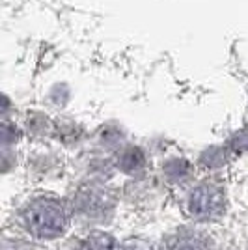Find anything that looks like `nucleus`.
Instances as JSON below:
<instances>
[{
	"label": "nucleus",
	"mask_w": 248,
	"mask_h": 250,
	"mask_svg": "<svg viewBox=\"0 0 248 250\" xmlns=\"http://www.w3.org/2000/svg\"><path fill=\"white\" fill-rule=\"evenodd\" d=\"M26 226L38 237L52 239L65 231L67 215L65 209L54 200H38L26 209Z\"/></svg>",
	"instance_id": "1"
},
{
	"label": "nucleus",
	"mask_w": 248,
	"mask_h": 250,
	"mask_svg": "<svg viewBox=\"0 0 248 250\" xmlns=\"http://www.w3.org/2000/svg\"><path fill=\"white\" fill-rule=\"evenodd\" d=\"M172 250H209L206 241L198 237H183L172 247Z\"/></svg>",
	"instance_id": "5"
},
{
	"label": "nucleus",
	"mask_w": 248,
	"mask_h": 250,
	"mask_svg": "<svg viewBox=\"0 0 248 250\" xmlns=\"http://www.w3.org/2000/svg\"><path fill=\"white\" fill-rule=\"evenodd\" d=\"M84 250H120L118 243L110 237V235H103V233H97V235H92Z\"/></svg>",
	"instance_id": "4"
},
{
	"label": "nucleus",
	"mask_w": 248,
	"mask_h": 250,
	"mask_svg": "<svg viewBox=\"0 0 248 250\" xmlns=\"http://www.w3.org/2000/svg\"><path fill=\"white\" fill-rule=\"evenodd\" d=\"M188 208H190V213L198 219L217 217L224 209V196L218 188L211 185H202L192 192Z\"/></svg>",
	"instance_id": "2"
},
{
	"label": "nucleus",
	"mask_w": 248,
	"mask_h": 250,
	"mask_svg": "<svg viewBox=\"0 0 248 250\" xmlns=\"http://www.w3.org/2000/svg\"><path fill=\"white\" fill-rule=\"evenodd\" d=\"M120 167L124 168L125 172H136L144 167V153L138 147H129L127 151H124V155L120 157Z\"/></svg>",
	"instance_id": "3"
}]
</instances>
